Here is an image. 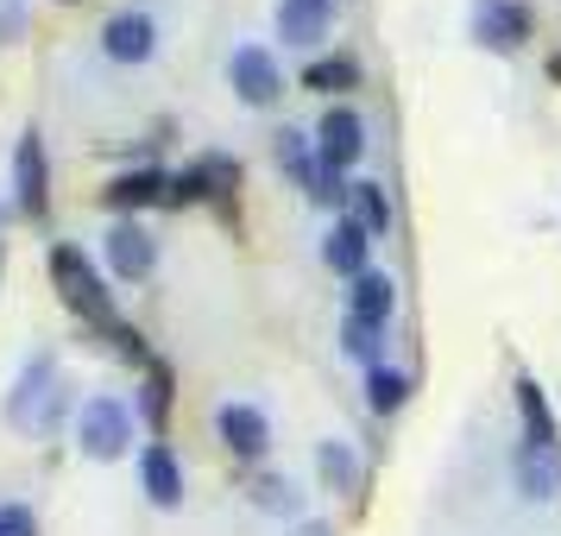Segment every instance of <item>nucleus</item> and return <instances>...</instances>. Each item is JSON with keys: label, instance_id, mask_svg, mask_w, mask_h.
<instances>
[{"label": "nucleus", "instance_id": "a211bd4d", "mask_svg": "<svg viewBox=\"0 0 561 536\" xmlns=\"http://www.w3.org/2000/svg\"><path fill=\"white\" fill-rule=\"evenodd\" d=\"M208 196H228V190H221V178H215V164H190V171H178V178L164 183V203H208Z\"/></svg>", "mask_w": 561, "mask_h": 536}, {"label": "nucleus", "instance_id": "bb28decb", "mask_svg": "<svg viewBox=\"0 0 561 536\" xmlns=\"http://www.w3.org/2000/svg\"><path fill=\"white\" fill-rule=\"evenodd\" d=\"M304 190H309V203H322V208L347 203V190H341V178H334V171H316V178H309Z\"/></svg>", "mask_w": 561, "mask_h": 536}, {"label": "nucleus", "instance_id": "6e6552de", "mask_svg": "<svg viewBox=\"0 0 561 536\" xmlns=\"http://www.w3.org/2000/svg\"><path fill=\"white\" fill-rule=\"evenodd\" d=\"M391 309H398V284L385 278V272H359V278H347V316L354 322H366V329H385L391 322Z\"/></svg>", "mask_w": 561, "mask_h": 536}, {"label": "nucleus", "instance_id": "c85d7f7f", "mask_svg": "<svg viewBox=\"0 0 561 536\" xmlns=\"http://www.w3.org/2000/svg\"><path fill=\"white\" fill-rule=\"evenodd\" d=\"M304 536H329V524H304Z\"/></svg>", "mask_w": 561, "mask_h": 536}, {"label": "nucleus", "instance_id": "2f4dec72", "mask_svg": "<svg viewBox=\"0 0 561 536\" xmlns=\"http://www.w3.org/2000/svg\"><path fill=\"white\" fill-rule=\"evenodd\" d=\"M0 228H7V208H0Z\"/></svg>", "mask_w": 561, "mask_h": 536}, {"label": "nucleus", "instance_id": "cd10ccee", "mask_svg": "<svg viewBox=\"0 0 561 536\" xmlns=\"http://www.w3.org/2000/svg\"><path fill=\"white\" fill-rule=\"evenodd\" d=\"M0 536H38V517L26 505H0Z\"/></svg>", "mask_w": 561, "mask_h": 536}, {"label": "nucleus", "instance_id": "a878e982", "mask_svg": "<svg viewBox=\"0 0 561 536\" xmlns=\"http://www.w3.org/2000/svg\"><path fill=\"white\" fill-rule=\"evenodd\" d=\"M341 347H347L354 360H366V373L379 366V329H366V322H354V316L341 322Z\"/></svg>", "mask_w": 561, "mask_h": 536}, {"label": "nucleus", "instance_id": "4468645a", "mask_svg": "<svg viewBox=\"0 0 561 536\" xmlns=\"http://www.w3.org/2000/svg\"><path fill=\"white\" fill-rule=\"evenodd\" d=\"M517 492L524 499H561V455L556 448H517Z\"/></svg>", "mask_w": 561, "mask_h": 536}, {"label": "nucleus", "instance_id": "393cba45", "mask_svg": "<svg viewBox=\"0 0 561 536\" xmlns=\"http://www.w3.org/2000/svg\"><path fill=\"white\" fill-rule=\"evenodd\" d=\"M51 379V360H32L26 379H20V391H13V404H7V417L13 423H32V398H38V385Z\"/></svg>", "mask_w": 561, "mask_h": 536}, {"label": "nucleus", "instance_id": "473e14b6", "mask_svg": "<svg viewBox=\"0 0 561 536\" xmlns=\"http://www.w3.org/2000/svg\"><path fill=\"white\" fill-rule=\"evenodd\" d=\"M322 7H329V0H322Z\"/></svg>", "mask_w": 561, "mask_h": 536}, {"label": "nucleus", "instance_id": "9d476101", "mask_svg": "<svg viewBox=\"0 0 561 536\" xmlns=\"http://www.w3.org/2000/svg\"><path fill=\"white\" fill-rule=\"evenodd\" d=\"M139 486H146V499H152L158 511L183 505V467L164 442H146V455H139Z\"/></svg>", "mask_w": 561, "mask_h": 536}, {"label": "nucleus", "instance_id": "412c9836", "mask_svg": "<svg viewBox=\"0 0 561 536\" xmlns=\"http://www.w3.org/2000/svg\"><path fill=\"white\" fill-rule=\"evenodd\" d=\"M347 196H354V221H359L366 233H385V228H391V203H385V183H354Z\"/></svg>", "mask_w": 561, "mask_h": 536}, {"label": "nucleus", "instance_id": "b1692460", "mask_svg": "<svg viewBox=\"0 0 561 536\" xmlns=\"http://www.w3.org/2000/svg\"><path fill=\"white\" fill-rule=\"evenodd\" d=\"M253 505H259V511H278V517H297L290 480H278V474H259V480H253Z\"/></svg>", "mask_w": 561, "mask_h": 536}, {"label": "nucleus", "instance_id": "20e7f679", "mask_svg": "<svg viewBox=\"0 0 561 536\" xmlns=\"http://www.w3.org/2000/svg\"><path fill=\"white\" fill-rule=\"evenodd\" d=\"M366 152V121H359L354 107H329L322 114V127H316V158H322V171L334 178H347Z\"/></svg>", "mask_w": 561, "mask_h": 536}, {"label": "nucleus", "instance_id": "c756f323", "mask_svg": "<svg viewBox=\"0 0 561 536\" xmlns=\"http://www.w3.org/2000/svg\"><path fill=\"white\" fill-rule=\"evenodd\" d=\"M549 77H556V82H561V52H556V57H549Z\"/></svg>", "mask_w": 561, "mask_h": 536}, {"label": "nucleus", "instance_id": "9b49d317", "mask_svg": "<svg viewBox=\"0 0 561 536\" xmlns=\"http://www.w3.org/2000/svg\"><path fill=\"white\" fill-rule=\"evenodd\" d=\"M366 253H373V233L359 228L354 215H341L329 228V240H322V265L341 272V278H359V272H366Z\"/></svg>", "mask_w": 561, "mask_h": 536}, {"label": "nucleus", "instance_id": "423d86ee", "mask_svg": "<svg viewBox=\"0 0 561 536\" xmlns=\"http://www.w3.org/2000/svg\"><path fill=\"white\" fill-rule=\"evenodd\" d=\"M13 196H20V215H45L51 208V171H45V139L38 127L20 133V146H13Z\"/></svg>", "mask_w": 561, "mask_h": 536}, {"label": "nucleus", "instance_id": "1a4fd4ad", "mask_svg": "<svg viewBox=\"0 0 561 536\" xmlns=\"http://www.w3.org/2000/svg\"><path fill=\"white\" fill-rule=\"evenodd\" d=\"M102 52L114 57V64H146V57L158 52V26L146 13H114L102 26Z\"/></svg>", "mask_w": 561, "mask_h": 536}, {"label": "nucleus", "instance_id": "aec40b11", "mask_svg": "<svg viewBox=\"0 0 561 536\" xmlns=\"http://www.w3.org/2000/svg\"><path fill=\"white\" fill-rule=\"evenodd\" d=\"M404 398H410V379H404V373H391V366H373V373H366V404L379 410V417L404 410Z\"/></svg>", "mask_w": 561, "mask_h": 536}, {"label": "nucleus", "instance_id": "2eb2a0df", "mask_svg": "<svg viewBox=\"0 0 561 536\" xmlns=\"http://www.w3.org/2000/svg\"><path fill=\"white\" fill-rule=\"evenodd\" d=\"M517 417H524V448H556V410L536 379H517Z\"/></svg>", "mask_w": 561, "mask_h": 536}, {"label": "nucleus", "instance_id": "dca6fc26", "mask_svg": "<svg viewBox=\"0 0 561 536\" xmlns=\"http://www.w3.org/2000/svg\"><path fill=\"white\" fill-rule=\"evenodd\" d=\"M322 32H329V7H322V0H278V38L316 45Z\"/></svg>", "mask_w": 561, "mask_h": 536}, {"label": "nucleus", "instance_id": "ddd939ff", "mask_svg": "<svg viewBox=\"0 0 561 536\" xmlns=\"http://www.w3.org/2000/svg\"><path fill=\"white\" fill-rule=\"evenodd\" d=\"M221 442H228L240 460H259L265 448H272V423H265L253 404H228L221 410Z\"/></svg>", "mask_w": 561, "mask_h": 536}, {"label": "nucleus", "instance_id": "f257e3e1", "mask_svg": "<svg viewBox=\"0 0 561 536\" xmlns=\"http://www.w3.org/2000/svg\"><path fill=\"white\" fill-rule=\"evenodd\" d=\"M51 278H57V297L70 304V316H82L89 329H114L121 316H114V297H107V284L95 278V265L77 253V247H51Z\"/></svg>", "mask_w": 561, "mask_h": 536}, {"label": "nucleus", "instance_id": "6ab92c4d", "mask_svg": "<svg viewBox=\"0 0 561 536\" xmlns=\"http://www.w3.org/2000/svg\"><path fill=\"white\" fill-rule=\"evenodd\" d=\"M316 467H322V486H329V492H354L359 486V460H354L347 442H322V448H316Z\"/></svg>", "mask_w": 561, "mask_h": 536}, {"label": "nucleus", "instance_id": "f3484780", "mask_svg": "<svg viewBox=\"0 0 561 536\" xmlns=\"http://www.w3.org/2000/svg\"><path fill=\"white\" fill-rule=\"evenodd\" d=\"M304 89H316V95H347V89H359V64L354 57H316L304 70Z\"/></svg>", "mask_w": 561, "mask_h": 536}, {"label": "nucleus", "instance_id": "0eeeda50", "mask_svg": "<svg viewBox=\"0 0 561 536\" xmlns=\"http://www.w3.org/2000/svg\"><path fill=\"white\" fill-rule=\"evenodd\" d=\"M102 253H107V272L121 284H146L152 278V265H158V247H152V233L139 228V221H114L102 240Z\"/></svg>", "mask_w": 561, "mask_h": 536}, {"label": "nucleus", "instance_id": "7ed1b4c3", "mask_svg": "<svg viewBox=\"0 0 561 536\" xmlns=\"http://www.w3.org/2000/svg\"><path fill=\"white\" fill-rule=\"evenodd\" d=\"M467 32H473V45H485V52H524L530 32H536V20H530L524 0H473Z\"/></svg>", "mask_w": 561, "mask_h": 536}, {"label": "nucleus", "instance_id": "7c9ffc66", "mask_svg": "<svg viewBox=\"0 0 561 536\" xmlns=\"http://www.w3.org/2000/svg\"><path fill=\"white\" fill-rule=\"evenodd\" d=\"M0 272H7V240H0Z\"/></svg>", "mask_w": 561, "mask_h": 536}, {"label": "nucleus", "instance_id": "4be33fe9", "mask_svg": "<svg viewBox=\"0 0 561 536\" xmlns=\"http://www.w3.org/2000/svg\"><path fill=\"white\" fill-rule=\"evenodd\" d=\"M278 164H284L297 183H309L316 171H322V158H309V146H304V133H297V127L278 133Z\"/></svg>", "mask_w": 561, "mask_h": 536}, {"label": "nucleus", "instance_id": "f03ea898", "mask_svg": "<svg viewBox=\"0 0 561 536\" xmlns=\"http://www.w3.org/2000/svg\"><path fill=\"white\" fill-rule=\"evenodd\" d=\"M77 442L89 460H121L133 448V417L121 398H89L77 410Z\"/></svg>", "mask_w": 561, "mask_h": 536}, {"label": "nucleus", "instance_id": "f8f14e48", "mask_svg": "<svg viewBox=\"0 0 561 536\" xmlns=\"http://www.w3.org/2000/svg\"><path fill=\"white\" fill-rule=\"evenodd\" d=\"M164 171H152V164H139V171H121V178L102 190V203L114 208V215H133V208H152V203H164Z\"/></svg>", "mask_w": 561, "mask_h": 536}, {"label": "nucleus", "instance_id": "5701e85b", "mask_svg": "<svg viewBox=\"0 0 561 536\" xmlns=\"http://www.w3.org/2000/svg\"><path fill=\"white\" fill-rule=\"evenodd\" d=\"M164 410H171V366L152 360V366H146V423H152V430H164Z\"/></svg>", "mask_w": 561, "mask_h": 536}, {"label": "nucleus", "instance_id": "39448f33", "mask_svg": "<svg viewBox=\"0 0 561 536\" xmlns=\"http://www.w3.org/2000/svg\"><path fill=\"white\" fill-rule=\"evenodd\" d=\"M228 82H233V95H240L247 107H272L284 95L278 57L265 52V45H240V52L228 57Z\"/></svg>", "mask_w": 561, "mask_h": 536}]
</instances>
